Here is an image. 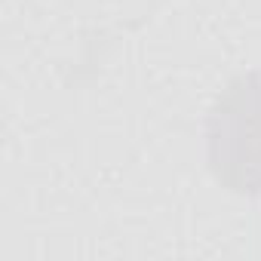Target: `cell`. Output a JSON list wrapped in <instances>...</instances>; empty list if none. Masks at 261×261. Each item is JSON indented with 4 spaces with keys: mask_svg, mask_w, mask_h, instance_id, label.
<instances>
[{
    "mask_svg": "<svg viewBox=\"0 0 261 261\" xmlns=\"http://www.w3.org/2000/svg\"><path fill=\"white\" fill-rule=\"evenodd\" d=\"M209 169L221 188L261 197V68L240 74L206 117Z\"/></svg>",
    "mask_w": 261,
    "mask_h": 261,
    "instance_id": "1",
    "label": "cell"
}]
</instances>
